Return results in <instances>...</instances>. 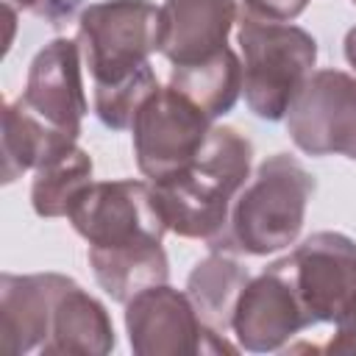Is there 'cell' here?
<instances>
[{"mask_svg": "<svg viewBox=\"0 0 356 356\" xmlns=\"http://www.w3.org/2000/svg\"><path fill=\"white\" fill-rule=\"evenodd\" d=\"M286 259L312 325H337L356 314V242L350 236L317 231Z\"/></svg>", "mask_w": 356, "mask_h": 356, "instance_id": "cell-9", "label": "cell"}, {"mask_svg": "<svg viewBox=\"0 0 356 356\" xmlns=\"http://www.w3.org/2000/svg\"><path fill=\"white\" fill-rule=\"evenodd\" d=\"M125 328L139 356L236 353L222 334L211 331L197 317L189 295L167 284L150 286L125 303Z\"/></svg>", "mask_w": 356, "mask_h": 356, "instance_id": "cell-7", "label": "cell"}, {"mask_svg": "<svg viewBox=\"0 0 356 356\" xmlns=\"http://www.w3.org/2000/svg\"><path fill=\"white\" fill-rule=\"evenodd\" d=\"M286 131L309 156H348L356 161V75L317 70L286 111Z\"/></svg>", "mask_w": 356, "mask_h": 356, "instance_id": "cell-8", "label": "cell"}, {"mask_svg": "<svg viewBox=\"0 0 356 356\" xmlns=\"http://www.w3.org/2000/svg\"><path fill=\"white\" fill-rule=\"evenodd\" d=\"M306 6L309 0H242V11L267 22H289L303 14Z\"/></svg>", "mask_w": 356, "mask_h": 356, "instance_id": "cell-21", "label": "cell"}, {"mask_svg": "<svg viewBox=\"0 0 356 356\" xmlns=\"http://www.w3.org/2000/svg\"><path fill=\"white\" fill-rule=\"evenodd\" d=\"M72 278L61 273H31L0 278V345L8 356L42 350L50 337L53 312Z\"/></svg>", "mask_w": 356, "mask_h": 356, "instance_id": "cell-12", "label": "cell"}, {"mask_svg": "<svg viewBox=\"0 0 356 356\" xmlns=\"http://www.w3.org/2000/svg\"><path fill=\"white\" fill-rule=\"evenodd\" d=\"M253 145L228 125H214L200 153L175 175L153 181L167 228L184 239L214 242L250 175Z\"/></svg>", "mask_w": 356, "mask_h": 356, "instance_id": "cell-1", "label": "cell"}, {"mask_svg": "<svg viewBox=\"0 0 356 356\" xmlns=\"http://www.w3.org/2000/svg\"><path fill=\"white\" fill-rule=\"evenodd\" d=\"M170 86L197 103L211 120H217L234 108L242 92V61L231 47H225L211 58L172 67Z\"/></svg>", "mask_w": 356, "mask_h": 356, "instance_id": "cell-17", "label": "cell"}, {"mask_svg": "<svg viewBox=\"0 0 356 356\" xmlns=\"http://www.w3.org/2000/svg\"><path fill=\"white\" fill-rule=\"evenodd\" d=\"M78 139L47 128L19 100L3 106V181L11 184L22 172L36 170L50 153L75 145Z\"/></svg>", "mask_w": 356, "mask_h": 356, "instance_id": "cell-19", "label": "cell"}, {"mask_svg": "<svg viewBox=\"0 0 356 356\" xmlns=\"http://www.w3.org/2000/svg\"><path fill=\"white\" fill-rule=\"evenodd\" d=\"M314 195V175L306 167L286 156H267L256 175L242 186L231 206V217L211 250L267 256L289 248L306 217V206Z\"/></svg>", "mask_w": 356, "mask_h": 356, "instance_id": "cell-2", "label": "cell"}, {"mask_svg": "<svg viewBox=\"0 0 356 356\" xmlns=\"http://www.w3.org/2000/svg\"><path fill=\"white\" fill-rule=\"evenodd\" d=\"M309 325L312 320L295 289L286 256L267 264L256 278L245 284L231 320V331L239 348L250 353L278 350Z\"/></svg>", "mask_w": 356, "mask_h": 356, "instance_id": "cell-10", "label": "cell"}, {"mask_svg": "<svg viewBox=\"0 0 356 356\" xmlns=\"http://www.w3.org/2000/svg\"><path fill=\"white\" fill-rule=\"evenodd\" d=\"M72 228L89 242V248H128L161 242L170 231L156 192L145 181H100L70 209Z\"/></svg>", "mask_w": 356, "mask_h": 356, "instance_id": "cell-6", "label": "cell"}, {"mask_svg": "<svg viewBox=\"0 0 356 356\" xmlns=\"http://www.w3.org/2000/svg\"><path fill=\"white\" fill-rule=\"evenodd\" d=\"M78 47L95 86L120 83L161 50V6L150 0H100L81 11Z\"/></svg>", "mask_w": 356, "mask_h": 356, "instance_id": "cell-4", "label": "cell"}, {"mask_svg": "<svg viewBox=\"0 0 356 356\" xmlns=\"http://www.w3.org/2000/svg\"><path fill=\"white\" fill-rule=\"evenodd\" d=\"M92 184V159L83 147L67 145L50 153L33 175L31 203L39 217H67Z\"/></svg>", "mask_w": 356, "mask_h": 356, "instance_id": "cell-18", "label": "cell"}, {"mask_svg": "<svg viewBox=\"0 0 356 356\" xmlns=\"http://www.w3.org/2000/svg\"><path fill=\"white\" fill-rule=\"evenodd\" d=\"M234 22V0H164L161 53L172 67L211 58L228 47Z\"/></svg>", "mask_w": 356, "mask_h": 356, "instance_id": "cell-13", "label": "cell"}, {"mask_svg": "<svg viewBox=\"0 0 356 356\" xmlns=\"http://www.w3.org/2000/svg\"><path fill=\"white\" fill-rule=\"evenodd\" d=\"M328 353H356V314L334 325V337L323 348Z\"/></svg>", "mask_w": 356, "mask_h": 356, "instance_id": "cell-23", "label": "cell"}, {"mask_svg": "<svg viewBox=\"0 0 356 356\" xmlns=\"http://www.w3.org/2000/svg\"><path fill=\"white\" fill-rule=\"evenodd\" d=\"M242 92L248 108L259 120H284L295 95L312 75L317 61V42L309 31L289 22H267L239 14Z\"/></svg>", "mask_w": 356, "mask_h": 356, "instance_id": "cell-3", "label": "cell"}, {"mask_svg": "<svg viewBox=\"0 0 356 356\" xmlns=\"http://www.w3.org/2000/svg\"><path fill=\"white\" fill-rule=\"evenodd\" d=\"M111 348H114V325H111L106 306L72 281L56 303L50 337L39 353L44 356H56V353L106 356L111 353Z\"/></svg>", "mask_w": 356, "mask_h": 356, "instance_id": "cell-14", "label": "cell"}, {"mask_svg": "<svg viewBox=\"0 0 356 356\" xmlns=\"http://www.w3.org/2000/svg\"><path fill=\"white\" fill-rule=\"evenodd\" d=\"M89 264L97 284L117 303H128L134 295L167 284L170 278V261L161 242L128 248H89Z\"/></svg>", "mask_w": 356, "mask_h": 356, "instance_id": "cell-15", "label": "cell"}, {"mask_svg": "<svg viewBox=\"0 0 356 356\" xmlns=\"http://www.w3.org/2000/svg\"><path fill=\"white\" fill-rule=\"evenodd\" d=\"M345 58H348V64L356 70V28H350V31L345 33Z\"/></svg>", "mask_w": 356, "mask_h": 356, "instance_id": "cell-24", "label": "cell"}, {"mask_svg": "<svg viewBox=\"0 0 356 356\" xmlns=\"http://www.w3.org/2000/svg\"><path fill=\"white\" fill-rule=\"evenodd\" d=\"M81 47L78 39L58 36L47 42L28 67V81L17 97L33 117L47 128L78 139L83 114L89 111L81 78Z\"/></svg>", "mask_w": 356, "mask_h": 356, "instance_id": "cell-11", "label": "cell"}, {"mask_svg": "<svg viewBox=\"0 0 356 356\" xmlns=\"http://www.w3.org/2000/svg\"><path fill=\"white\" fill-rule=\"evenodd\" d=\"M353 6H356V0H353Z\"/></svg>", "mask_w": 356, "mask_h": 356, "instance_id": "cell-25", "label": "cell"}, {"mask_svg": "<svg viewBox=\"0 0 356 356\" xmlns=\"http://www.w3.org/2000/svg\"><path fill=\"white\" fill-rule=\"evenodd\" d=\"M159 89L156 72L153 67H142L136 75L120 81V83H108V86H95V114L97 120L111 128V131H122L134 125L136 111L142 108V103Z\"/></svg>", "mask_w": 356, "mask_h": 356, "instance_id": "cell-20", "label": "cell"}, {"mask_svg": "<svg viewBox=\"0 0 356 356\" xmlns=\"http://www.w3.org/2000/svg\"><path fill=\"white\" fill-rule=\"evenodd\" d=\"M6 3H11V6H17L33 17H42L50 25L67 22L81 6V0H6Z\"/></svg>", "mask_w": 356, "mask_h": 356, "instance_id": "cell-22", "label": "cell"}, {"mask_svg": "<svg viewBox=\"0 0 356 356\" xmlns=\"http://www.w3.org/2000/svg\"><path fill=\"white\" fill-rule=\"evenodd\" d=\"M250 281L248 270L225 250H211L186 278V295L197 317L217 334H228L236 300Z\"/></svg>", "mask_w": 356, "mask_h": 356, "instance_id": "cell-16", "label": "cell"}, {"mask_svg": "<svg viewBox=\"0 0 356 356\" xmlns=\"http://www.w3.org/2000/svg\"><path fill=\"white\" fill-rule=\"evenodd\" d=\"M211 117L172 86H159L134 117V156L153 184L181 172L206 145Z\"/></svg>", "mask_w": 356, "mask_h": 356, "instance_id": "cell-5", "label": "cell"}]
</instances>
